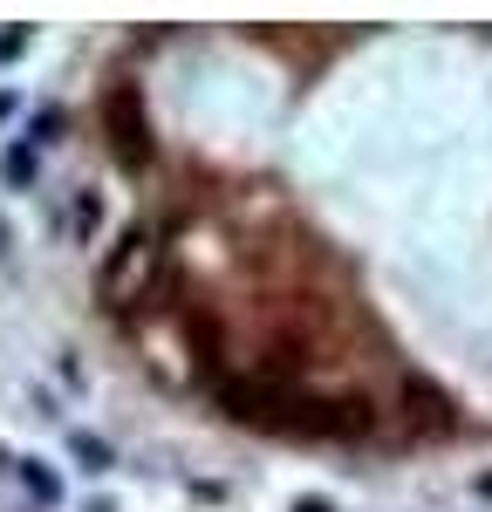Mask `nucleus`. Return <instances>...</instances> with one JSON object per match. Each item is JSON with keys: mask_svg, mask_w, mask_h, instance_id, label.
I'll return each instance as SVG.
<instances>
[{"mask_svg": "<svg viewBox=\"0 0 492 512\" xmlns=\"http://www.w3.org/2000/svg\"><path fill=\"white\" fill-rule=\"evenodd\" d=\"M14 465H21V485H28L35 506H62V472L55 465H41V458H14Z\"/></svg>", "mask_w": 492, "mask_h": 512, "instance_id": "3", "label": "nucleus"}, {"mask_svg": "<svg viewBox=\"0 0 492 512\" xmlns=\"http://www.w3.org/2000/svg\"><path fill=\"white\" fill-rule=\"evenodd\" d=\"M7 465H14V458H7V444H0V472H7Z\"/></svg>", "mask_w": 492, "mask_h": 512, "instance_id": "14", "label": "nucleus"}, {"mask_svg": "<svg viewBox=\"0 0 492 512\" xmlns=\"http://www.w3.org/2000/svg\"><path fill=\"white\" fill-rule=\"evenodd\" d=\"M35 164H41V151L21 137V144H7V151H0V178H7L14 192H28V185H35Z\"/></svg>", "mask_w": 492, "mask_h": 512, "instance_id": "4", "label": "nucleus"}, {"mask_svg": "<svg viewBox=\"0 0 492 512\" xmlns=\"http://www.w3.org/2000/svg\"><path fill=\"white\" fill-rule=\"evenodd\" d=\"M404 410L417 431H451L458 424V403H451L438 383H424V376H404Z\"/></svg>", "mask_w": 492, "mask_h": 512, "instance_id": "2", "label": "nucleus"}, {"mask_svg": "<svg viewBox=\"0 0 492 512\" xmlns=\"http://www.w3.org/2000/svg\"><path fill=\"white\" fill-rule=\"evenodd\" d=\"M96 226H103V198H96V192H82V198H76V239H89Z\"/></svg>", "mask_w": 492, "mask_h": 512, "instance_id": "7", "label": "nucleus"}, {"mask_svg": "<svg viewBox=\"0 0 492 512\" xmlns=\"http://www.w3.org/2000/svg\"><path fill=\"white\" fill-rule=\"evenodd\" d=\"M479 499H492V472H486V478H479Z\"/></svg>", "mask_w": 492, "mask_h": 512, "instance_id": "12", "label": "nucleus"}, {"mask_svg": "<svg viewBox=\"0 0 492 512\" xmlns=\"http://www.w3.org/2000/svg\"><path fill=\"white\" fill-rule=\"evenodd\" d=\"M28 41H35V28H7V35H0V62H14Z\"/></svg>", "mask_w": 492, "mask_h": 512, "instance_id": "9", "label": "nucleus"}, {"mask_svg": "<svg viewBox=\"0 0 492 512\" xmlns=\"http://www.w3.org/2000/svg\"><path fill=\"white\" fill-rule=\"evenodd\" d=\"M62 130H69V110H62V103H48V110H35V123H28V144L48 151V144H62Z\"/></svg>", "mask_w": 492, "mask_h": 512, "instance_id": "6", "label": "nucleus"}, {"mask_svg": "<svg viewBox=\"0 0 492 512\" xmlns=\"http://www.w3.org/2000/svg\"><path fill=\"white\" fill-rule=\"evenodd\" d=\"M192 349H199V362H219V328L205 315H192Z\"/></svg>", "mask_w": 492, "mask_h": 512, "instance_id": "8", "label": "nucleus"}, {"mask_svg": "<svg viewBox=\"0 0 492 512\" xmlns=\"http://www.w3.org/2000/svg\"><path fill=\"white\" fill-rule=\"evenodd\" d=\"M294 512H335L328 499H294Z\"/></svg>", "mask_w": 492, "mask_h": 512, "instance_id": "10", "label": "nucleus"}, {"mask_svg": "<svg viewBox=\"0 0 492 512\" xmlns=\"http://www.w3.org/2000/svg\"><path fill=\"white\" fill-rule=\"evenodd\" d=\"M69 451H76V465H82L89 478H103L110 465H117V451H110L103 437H89V431H76V437H69Z\"/></svg>", "mask_w": 492, "mask_h": 512, "instance_id": "5", "label": "nucleus"}, {"mask_svg": "<svg viewBox=\"0 0 492 512\" xmlns=\"http://www.w3.org/2000/svg\"><path fill=\"white\" fill-rule=\"evenodd\" d=\"M0 117H14V96H7V89H0Z\"/></svg>", "mask_w": 492, "mask_h": 512, "instance_id": "11", "label": "nucleus"}, {"mask_svg": "<svg viewBox=\"0 0 492 512\" xmlns=\"http://www.w3.org/2000/svg\"><path fill=\"white\" fill-rule=\"evenodd\" d=\"M0 260H7V219H0Z\"/></svg>", "mask_w": 492, "mask_h": 512, "instance_id": "13", "label": "nucleus"}, {"mask_svg": "<svg viewBox=\"0 0 492 512\" xmlns=\"http://www.w3.org/2000/svg\"><path fill=\"white\" fill-rule=\"evenodd\" d=\"M103 117H110V151H117L130 171H144V164H151V123H144V103H137V89H110Z\"/></svg>", "mask_w": 492, "mask_h": 512, "instance_id": "1", "label": "nucleus"}]
</instances>
